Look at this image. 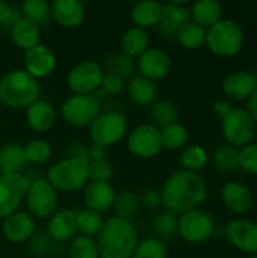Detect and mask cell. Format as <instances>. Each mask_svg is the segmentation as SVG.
I'll return each mask as SVG.
<instances>
[{"mask_svg": "<svg viewBox=\"0 0 257 258\" xmlns=\"http://www.w3.org/2000/svg\"><path fill=\"white\" fill-rule=\"evenodd\" d=\"M245 35L242 27L230 18H221L206 29V45L218 56H235L244 47Z\"/></svg>", "mask_w": 257, "mask_h": 258, "instance_id": "5b68a950", "label": "cell"}, {"mask_svg": "<svg viewBox=\"0 0 257 258\" xmlns=\"http://www.w3.org/2000/svg\"><path fill=\"white\" fill-rule=\"evenodd\" d=\"M103 224H105V219H103L101 213H97V212L88 210V209H82V210L76 212V225H77L79 236L94 239L100 233Z\"/></svg>", "mask_w": 257, "mask_h": 258, "instance_id": "d6a6232c", "label": "cell"}, {"mask_svg": "<svg viewBox=\"0 0 257 258\" xmlns=\"http://www.w3.org/2000/svg\"><path fill=\"white\" fill-rule=\"evenodd\" d=\"M112 175H114V168L106 159L97 160V162H89V181L109 183Z\"/></svg>", "mask_w": 257, "mask_h": 258, "instance_id": "f6af8a7d", "label": "cell"}, {"mask_svg": "<svg viewBox=\"0 0 257 258\" xmlns=\"http://www.w3.org/2000/svg\"><path fill=\"white\" fill-rule=\"evenodd\" d=\"M101 101L94 95L71 94L61 106V116L65 124L76 128H89V125L100 116Z\"/></svg>", "mask_w": 257, "mask_h": 258, "instance_id": "8992f818", "label": "cell"}, {"mask_svg": "<svg viewBox=\"0 0 257 258\" xmlns=\"http://www.w3.org/2000/svg\"><path fill=\"white\" fill-rule=\"evenodd\" d=\"M56 68V54L55 51L45 45L38 44L23 54V70L29 73L33 79L39 82V79L48 77Z\"/></svg>", "mask_w": 257, "mask_h": 258, "instance_id": "5bb4252c", "label": "cell"}, {"mask_svg": "<svg viewBox=\"0 0 257 258\" xmlns=\"http://www.w3.org/2000/svg\"><path fill=\"white\" fill-rule=\"evenodd\" d=\"M67 157H76V159L88 160V147L82 142H73L68 147V156Z\"/></svg>", "mask_w": 257, "mask_h": 258, "instance_id": "681fc988", "label": "cell"}, {"mask_svg": "<svg viewBox=\"0 0 257 258\" xmlns=\"http://www.w3.org/2000/svg\"><path fill=\"white\" fill-rule=\"evenodd\" d=\"M177 118H179V109L170 100H158L151 106L153 125H156L158 128H164L167 125L177 122Z\"/></svg>", "mask_w": 257, "mask_h": 258, "instance_id": "e575fe53", "label": "cell"}, {"mask_svg": "<svg viewBox=\"0 0 257 258\" xmlns=\"http://www.w3.org/2000/svg\"><path fill=\"white\" fill-rule=\"evenodd\" d=\"M251 258H257V255H254V257H251Z\"/></svg>", "mask_w": 257, "mask_h": 258, "instance_id": "11a10c76", "label": "cell"}, {"mask_svg": "<svg viewBox=\"0 0 257 258\" xmlns=\"http://www.w3.org/2000/svg\"><path fill=\"white\" fill-rule=\"evenodd\" d=\"M214 112L223 119L224 116H227L229 113H230V110L233 109L232 107V104L229 103V101H226V100H218V101H215V104H214Z\"/></svg>", "mask_w": 257, "mask_h": 258, "instance_id": "816d5d0a", "label": "cell"}, {"mask_svg": "<svg viewBox=\"0 0 257 258\" xmlns=\"http://www.w3.org/2000/svg\"><path fill=\"white\" fill-rule=\"evenodd\" d=\"M142 203L148 209H158L159 206H162L161 194L158 190H155V189H147L144 192V195H142Z\"/></svg>", "mask_w": 257, "mask_h": 258, "instance_id": "c3c4849f", "label": "cell"}, {"mask_svg": "<svg viewBox=\"0 0 257 258\" xmlns=\"http://www.w3.org/2000/svg\"><path fill=\"white\" fill-rule=\"evenodd\" d=\"M112 209L115 213L114 216L126 219V221H132V218H135V215L139 210V198L132 190L117 192Z\"/></svg>", "mask_w": 257, "mask_h": 258, "instance_id": "836d02e7", "label": "cell"}, {"mask_svg": "<svg viewBox=\"0 0 257 258\" xmlns=\"http://www.w3.org/2000/svg\"><path fill=\"white\" fill-rule=\"evenodd\" d=\"M132 258H168V248L156 237H145L139 240Z\"/></svg>", "mask_w": 257, "mask_h": 258, "instance_id": "ab89813d", "label": "cell"}, {"mask_svg": "<svg viewBox=\"0 0 257 258\" xmlns=\"http://www.w3.org/2000/svg\"><path fill=\"white\" fill-rule=\"evenodd\" d=\"M161 201L167 212L182 215L198 209L208 198V184L198 172L176 171L161 189Z\"/></svg>", "mask_w": 257, "mask_h": 258, "instance_id": "6da1fadb", "label": "cell"}, {"mask_svg": "<svg viewBox=\"0 0 257 258\" xmlns=\"http://www.w3.org/2000/svg\"><path fill=\"white\" fill-rule=\"evenodd\" d=\"M115 195L117 192L114 186L106 181H89L82 190L85 209L94 210L97 213H103L112 209Z\"/></svg>", "mask_w": 257, "mask_h": 258, "instance_id": "d6986e66", "label": "cell"}, {"mask_svg": "<svg viewBox=\"0 0 257 258\" xmlns=\"http://www.w3.org/2000/svg\"><path fill=\"white\" fill-rule=\"evenodd\" d=\"M253 77H254V80H256V85H257V70L253 73Z\"/></svg>", "mask_w": 257, "mask_h": 258, "instance_id": "db71d44e", "label": "cell"}, {"mask_svg": "<svg viewBox=\"0 0 257 258\" xmlns=\"http://www.w3.org/2000/svg\"><path fill=\"white\" fill-rule=\"evenodd\" d=\"M100 89L106 95H117V94H120L124 89V80L121 77H118L117 74H112V73H106L105 71V76H103Z\"/></svg>", "mask_w": 257, "mask_h": 258, "instance_id": "7dc6e473", "label": "cell"}, {"mask_svg": "<svg viewBox=\"0 0 257 258\" xmlns=\"http://www.w3.org/2000/svg\"><path fill=\"white\" fill-rule=\"evenodd\" d=\"M221 200L229 210L238 215L250 212L254 203L253 192L250 190V187L238 181H229L223 186Z\"/></svg>", "mask_w": 257, "mask_h": 258, "instance_id": "7402d4cb", "label": "cell"}, {"mask_svg": "<svg viewBox=\"0 0 257 258\" xmlns=\"http://www.w3.org/2000/svg\"><path fill=\"white\" fill-rule=\"evenodd\" d=\"M177 215L171 212H162L156 216L153 221V231L156 234V239L159 240H168L177 234Z\"/></svg>", "mask_w": 257, "mask_h": 258, "instance_id": "f35d334b", "label": "cell"}, {"mask_svg": "<svg viewBox=\"0 0 257 258\" xmlns=\"http://www.w3.org/2000/svg\"><path fill=\"white\" fill-rule=\"evenodd\" d=\"M162 15V3L156 0H142L132 6L130 20L135 27H141L144 30L155 27L159 24Z\"/></svg>", "mask_w": 257, "mask_h": 258, "instance_id": "d4e9b609", "label": "cell"}, {"mask_svg": "<svg viewBox=\"0 0 257 258\" xmlns=\"http://www.w3.org/2000/svg\"><path fill=\"white\" fill-rule=\"evenodd\" d=\"M20 18H21V14L17 6L0 0V26L11 29Z\"/></svg>", "mask_w": 257, "mask_h": 258, "instance_id": "bcb514c9", "label": "cell"}, {"mask_svg": "<svg viewBox=\"0 0 257 258\" xmlns=\"http://www.w3.org/2000/svg\"><path fill=\"white\" fill-rule=\"evenodd\" d=\"M24 147L18 142H8L0 147V174H23L26 168Z\"/></svg>", "mask_w": 257, "mask_h": 258, "instance_id": "4316f807", "label": "cell"}, {"mask_svg": "<svg viewBox=\"0 0 257 258\" xmlns=\"http://www.w3.org/2000/svg\"><path fill=\"white\" fill-rule=\"evenodd\" d=\"M256 86L253 73H250L247 70L233 71L223 80V92L236 101L250 98L251 94L254 92Z\"/></svg>", "mask_w": 257, "mask_h": 258, "instance_id": "cb8c5ba5", "label": "cell"}, {"mask_svg": "<svg viewBox=\"0 0 257 258\" xmlns=\"http://www.w3.org/2000/svg\"><path fill=\"white\" fill-rule=\"evenodd\" d=\"M36 231L35 218L26 212H15L11 216L2 219V234L6 242L21 245L29 242Z\"/></svg>", "mask_w": 257, "mask_h": 258, "instance_id": "9a60e30c", "label": "cell"}, {"mask_svg": "<svg viewBox=\"0 0 257 258\" xmlns=\"http://www.w3.org/2000/svg\"><path fill=\"white\" fill-rule=\"evenodd\" d=\"M129 133V121L123 112H101L100 116L89 125V138L92 144L106 148L123 141Z\"/></svg>", "mask_w": 257, "mask_h": 258, "instance_id": "52a82bcc", "label": "cell"}, {"mask_svg": "<svg viewBox=\"0 0 257 258\" xmlns=\"http://www.w3.org/2000/svg\"><path fill=\"white\" fill-rule=\"evenodd\" d=\"M41 86L23 68L6 71L0 77V103L9 109H27L39 98Z\"/></svg>", "mask_w": 257, "mask_h": 258, "instance_id": "3957f363", "label": "cell"}, {"mask_svg": "<svg viewBox=\"0 0 257 258\" xmlns=\"http://www.w3.org/2000/svg\"><path fill=\"white\" fill-rule=\"evenodd\" d=\"M18 9L23 18L29 20L38 27L47 24L52 20L50 3L45 0H24Z\"/></svg>", "mask_w": 257, "mask_h": 258, "instance_id": "4dcf8cb0", "label": "cell"}, {"mask_svg": "<svg viewBox=\"0 0 257 258\" xmlns=\"http://www.w3.org/2000/svg\"><path fill=\"white\" fill-rule=\"evenodd\" d=\"M208 160H209L208 151L197 144L185 147L180 154V165L185 168V171H191V172L201 171L206 166Z\"/></svg>", "mask_w": 257, "mask_h": 258, "instance_id": "8d00e7d4", "label": "cell"}, {"mask_svg": "<svg viewBox=\"0 0 257 258\" xmlns=\"http://www.w3.org/2000/svg\"><path fill=\"white\" fill-rule=\"evenodd\" d=\"M52 18L65 29L79 27L86 17L85 5L80 0H55L50 3Z\"/></svg>", "mask_w": 257, "mask_h": 258, "instance_id": "ffe728a7", "label": "cell"}, {"mask_svg": "<svg viewBox=\"0 0 257 258\" xmlns=\"http://www.w3.org/2000/svg\"><path fill=\"white\" fill-rule=\"evenodd\" d=\"M176 39L182 47L188 50H197L206 42V29L189 20L177 30Z\"/></svg>", "mask_w": 257, "mask_h": 258, "instance_id": "1f68e13d", "label": "cell"}, {"mask_svg": "<svg viewBox=\"0 0 257 258\" xmlns=\"http://www.w3.org/2000/svg\"><path fill=\"white\" fill-rule=\"evenodd\" d=\"M215 222L211 213L194 209L182 213L177 218V234L191 245H198L211 239L214 234Z\"/></svg>", "mask_w": 257, "mask_h": 258, "instance_id": "30bf717a", "label": "cell"}, {"mask_svg": "<svg viewBox=\"0 0 257 258\" xmlns=\"http://www.w3.org/2000/svg\"><path fill=\"white\" fill-rule=\"evenodd\" d=\"M108 156V148L103 145L91 144L88 147V160L89 162H97V160H105Z\"/></svg>", "mask_w": 257, "mask_h": 258, "instance_id": "f907efd6", "label": "cell"}, {"mask_svg": "<svg viewBox=\"0 0 257 258\" xmlns=\"http://www.w3.org/2000/svg\"><path fill=\"white\" fill-rule=\"evenodd\" d=\"M189 133L185 125L174 122L171 125H167L161 128V142L162 148L167 150H180L188 144Z\"/></svg>", "mask_w": 257, "mask_h": 258, "instance_id": "d590c367", "label": "cell"}, {"mask_svg": "<svg viewBox=\"0 0 257 258\" xmlns=\"http://www.w3.org/2000/svg\"><path fill=\"white\" fill-rule=\"evenodd\" d=\"M27 213L32 218L48 219L58 210V192L50 186L45 178L30 180L24 197Z\"/></svg>", "mask_w": 257, "mask_h": 258, "instance_id": "9c48e42d", "label": "cell"}, {"mask_svg": "<svg viewBox=\"0 0 257 258\" xmlns=\"http://www.w3.org/2000/svg\"><path fill=\"white\" fill-rule=\"evenodd\" d=\"M29 183L30 180L24 174H0V219L18 212Z\"/></svg>", "mask_w": 257, "mask_h": 258, "instance_id": "4fadbf2b", "label": "cell"}, {"mask_svg": "<svg viewBox=\"0 0 257 258\" xmlns=\"http://www.w3.org/2000/svg\"><path fill=\"white\" fill-rule=\"evenodd\" d=\"M55 122H56V109L50 101L44 98H38L26 109V124L30 130L36 133L50 132Z\"/></svg>", "mask_w": 257, "mask_h": 258, "instance_id": "44dd1931", "label": "cell"}, {"mask_svg": "<svg viewBox=\"0 0 257 258\" xmlns=\"http://www.w3.org/2000/svg\"><path fill=\"white\" fill-rule=\"evenodd\" d=\"M191 18L189 8H186L180 2H168L162 5V15L159 21V30L165 38L176 36L177 30L188 23Z\"/></svg>", "mask_w": 257, "mask_h": 258, "instance_id": "603a6c76", "label": "cell"}, {"mask_svg": "<svg viewBox=\"0 0 257 258\" xmlns=\"http://www.w3.org/2000/svg\"><path fill=\"white\" fill-rule=\"evenodd\" d=\"M105 76L103 67L95 60H82L70 68L67 74V85L74 95L95 94Z\"/></svg>", "mask_w": 257, "mask_h": 258, "instance_id": "8fae6325", "label": "cell"}, {"mask_svg": "<svg viewBox=\"0 0 257 258\" xmlns=\"http://www.w3.org/2000/svg\"><path fill=\"white\" fill-rule=\"evenodd\" d=\"M239 168L248 174H257V144H248L239 150Z\"/></svg>", "mask_w": 257, "mask_h": 258, "instance_id": "ee69618b", "label": "cell"}, {"mask_svg": "<svg viewBox=\"0 0 257 258\" xmlns=\"http://www.w3.org/2000/svg\"><path fill=\"white\" fill-rule=\"evenodd\" d=\"M221 130L229 145L238 148L251 144L253 138L256 136L257 124L248 110L233 107L230 113L221 119Z\"/></svg>", "mask_w": 257, "mask_h": 258, "instance_id": "ba28073f", "label": "cell"}, {"mask_svg": "<svg viewBox=\"0 0 257 258\" xmlns=\"http://www.w3.org/2000/svg\"><path fill=\"white\" fill-rule=\"evenodd\" d=\"M47 236L56 243L71 242L77 236L76 212L71 209L56 210L47 222Z\"/></svg>", "mask_w": 257, "mask_h": 258, "instance_id": "ac0fdd59", "label": "cell"}, {"mask_svg": "<svg viewBox=\"0 0 257 258\" xmlns=\"http://www.w3.org/2000/svg\"><path fill=\"white\" fill-rule=\"evenodd\" d=\"M68 258H100L95 239L85 237V236H76L70 242Z\"/></svg>", "mask_w": 257, "mask_h": 258, "instance_id": "60d3db41", "label": "cell"}, {"mask_svg": "<svg viewBox=\"0 0 257 258\" xmlns=\"http://www.w3.org/2000/svg\"><path fill=\"white\" fill-rule=\"evenodd\" d=\"M95 242L100 258H132L139 236L132 221L112 216L105 219Z\"/></svg>", "mask_w": 257, "mask_h": 258, "instance_id": "7a4b0ae2", "label": "cell"}, {"mask_svg": "<svg viewBox=\"0 0 257 258\" xmlns=\"http://www.w3.org/2000/svg\"><path fill=\"white\" fill-rule=\"evenodd\" d=\"M126 144L130 151L138 159H153L162 150L161 128L150 122H144L132 128L126 136Z\"/></svg>", "mask_w": 257, "mask_h": 258, "instance_id": "7c38bea8", "label": "cell"}, {"mask_svg": "<svg viewBox=\"0 0 257 258\" xmlns=\"http://www.w3.org/2000/svg\"><path fill=\"white\" fill-rule=\"evenodd\" d=\"M127 95L138 106H153L158 101V86L142 76H133L127 83Z\"/></svg>", "mask_w": 257, "mask_h": 258, "instance_id": "484cf974", "label": "cell"}, {"mask_svg": "<svg viewBox=\"0 0 257 258\" xmlns=\"http://www.w3.org/2000/svg\"><path fill=\"white\" fill-rule=\"evenodd\" d=\"M227 240L236 249L247 252V254H257V224L247 219H235L229 222L226 228Z\"/></svg>", "mask_w": 257, "mask_h": 258, "instance_id": "2e32d148", "label": "cell"}, {"mask_svg": "<svg viewBox=\"0 0 257 258\" xmlns=\"http://www.w3.org/2000/svg\"><path fill=\"white\" fill-rule=\"evenodd\" d=\"M45 180L58 194L82 192L89 183V162L76 157H65L55 162Z\"/></svg>", "mask_w": 257, "mask_h": 258, "instance_id": "277c9868", "label": "cell"}, {"mask_svg": "<svg viewBox=\"0 0 257 258\" xmlns=\"http://www.w3.org/2000/svg\"><path fill=\"white\" fill-rule=\"evenodd\" d=\"M11 38L18 48L27 51L32 47L41 44V29L21 17L11 27Z\"/></svg>", "mask_w": 257, "mask_h": 258, "instance_id": "f1b7e54d", "label": "cell"}, {"mask_svg": "<svg viewBox=\"0 0 257 258\" xmlns=\"http://www.w3.org/2000/svg\"><path fill=\"white\" fill-rule=\"evenodd\" d=\"M106 65H108V71L106 73L117 74L123 80L126 77H133L135 62H133V59H130L129 56H126L123 53H118V54H114L112 57H109Z\"/></svg>", "mask_w": 257, "mask_h": 258, "instance_id": "7bdbcfd3", "label": "cell"}, {"mask_svg": "<svg viewBox=\"0 0 257 258\" xmlns=\"http://www.w3.org/2000/svg\"><path fill=\"white\" fill-rule=\"evenodd\" d=\"M248 113L251 115V118L256 121L257 124V86L254 92L251 94V97L248 98Z\"/></svg>", "mask_w": 257, "mask_h": 258, "instance_id": "f5cc1de1", "label": "cell"}, {"mask_svg": "<svg viewBox=\"0 0 257 258\" xmlns=\"http://www.w3.org/2000/svg\"><path fill=\"white\" fill-rule=\"evenodd\" d=\"M23 147H24V156H26V162L27 163L44 165L52 157V145L45 139L35 138V139H30Z\"/></svg>", "mask_w": 257, "mask_h": 258, "instance_id": "74e56055", "label": "cell"}, {"mask_svg": "<svg viewBox=\"0 0 257 258\" xmlns=\"http://www.w3.org/2000/svg\"><path fill=\"white\" fill-rule=\"evenodd\" d=\"M120 45H121L123 54L129 56L130 59L139 57L144 51H147L150 48V35L147 30H144L141 27L130 26L121 35Z\"/></svg>", "mask_w": 257, "mask_h": 258, "instance_id": "83f0119b", "label": "cell"}, {"mask_svg": "<svg viewBox=\"0 0 257 258\" xmlns=\"http://www.w3.org/2000/svg\"><path fill=\"white\" fill-rule=\"evenodd\" d=\"M138 70L139 76L156 82L168 76L171 70V57L167 51L161 48H148L138 57Z\"/></svg>", "mask_w": 257, "mask_h": 258, "instance_id": "e0dca14e", "label": "cell"}, {"mask_svg": "<svg viewBox=\"0 0 257 258\" xmlns=\"http://www.w3.org/2000/svg\"><path fill=\"white\" fill-rule=\"evenodd\" d=\"M214 163L223 171H233L239 166V150L232 145H221L214 154Z\"/></svg>", "mask_w": 257, "mask_h": 258, "instance_id": "b9f144b4", "label": "cell"}, {"mask_svg": "<svg viewBox=\"0 0 257 258\" xmlns=\"http://www.w3.org/2000/svg\"><path fill=\"white\" fill-rule=\"evenodd\" d=\"M189 12L194 23L208 29L223 18V5L218 0H197Z\"/></svg>", "mask_w": 257, "mask_h": 258, "instance_id": "f546056e", "label": "cell"}]
</instances>
